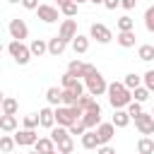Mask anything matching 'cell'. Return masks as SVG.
Listing matches in <instances>:
<instances>
[{
	"mask_svg": "<svg viewBox=\"0 0 154 154\" xmlns=\"http://www.w3.org/2000/svg\"><path fill=\"white\" fill-rule=\"evenodd\" d=\"M7 2H22V0H7Z\"/></svg>",
	"mask_w": 154,
	"mask_h": 154,
	"instance_id": "50",
	"label": "cell"
},
{
	"mask_svg": "<svg viewBox=\"0 0 154 154\" xmlns=\"http://www.w3.org/2000/svg\"><path fill=\"white\" fill-rule=\"evenodd\" d=\"M55 147H58V152H60V154H70V152L75 149V142H72V137H67L65 142H58Z\"/></svg>",
	"mask_w": 154,
	"mask_h": 154,
	"instance_id": "37",
	"label": "cell"
},
{
	"mask_svg": "<svg viewBox=\"0 0 154 154\" xmlns=\"http://www.w3.org/2000/svg\"><path fill=\"white\" fill-rule=\"evenodd\" d=\"M82 147H84V149H99V147H101L96 130H87V132L82 135Z\"/></svg>",
	"mask_w": 154,
	"mask_h": 154,
	"instance_id": "15",
	"label": "cell"
},
{
	"mask_svg": "<svg viewBox=\"0 0 154 154\" xmlns=\"http://www.w3.org/2000/svg\"><path fill=\"white\" fill-rule=\"evenodd\" d=\"M96 135H99V142H101V144H108L111 137L116 135V125H113V123H101V125L96 128Z\"/></svg>",
	"mask_w": 154,
	"mask_h": 154,
	"instance_id": "12",
	"label": "cell"
},
{
	"mask_svg": "<svg viewBox=\"0 0 154 154\" xmlns=\"http://www.w3.org/2000/svg\"><path fill=\"white\" fill-rule=\"evenodd\" d=\"M14 113H17V99L5 96L2 99V116H14Z\"/></svg>",
	"mask_w": 154,
	"mask_h": 154,
	"instance_id": "27",
	"label": "cell"
},
{
	"mask_svg": "<svg viewBox=\"0 0 154 154\" xmlns=\"http://www.w3.org/2000/svg\"><path fill=\"white\" fill-rule=\"evenodd\" d=\"M123 84H125V87H128L130 91H135L137 87H142V77H140V75H135V72H130V75H125Z\"/></svg>",
	"mask_w": 154,
	"mask_h": 154,
	"instance_id": "26",
	"label": "cell"
},
{
	"mask_svg": "<svg viewBox=\"0 0 154 154\" xmlns=\"http://www.w3.org/2000/svg\"><path fill=\"white\" fill-rule=\"evenodd\" d=\"M144 26H147V31L154 34V5L147 7V12H144Z\"/></svg>",
	"mask_w": 154,
	"mask_h": 154,
	"instance_id": "36",
	"label": "cell"
},
{
	"mask_svg": "<svg viewBox=\"0 0 154 154\" xmlns=\"http://www.w3.org/2000/svg\"><path fill=\"white\" fill-rule=\"evenodd\" d=\"M82 67H84V63H82V60H72V63L67 65V72H72L75 77H79V75H82Z\"/></svg>",
	"mask_w": 154,
	"mask_h": 154,
	"instance_id": "39",
	"label": "cell"
},
{
	"mask_svg": "<svg viewBox=\"0 0 154 154\" xmlns=\"http://www.w3.org/2000/svg\"><path fill=\"white\" fill-rule=\"evenodd\" d=\"M29 154H38V152H36V149H34V152H29Z\"/></svg>",
	"mask_w": 154,
	"mask_h": 154,
	"instance_id": "52",
	"label": "cell"
},
{
	"mask_svg": "<svg viewBox=\"0 0 154 154\" xmlns=\"http://www.w3.org/2000/svg\"><path fill=\"white\" fill-rule=\"evenodd\" d=\"M7 53L14 58L17 65H26V63L31 60V48L24 46L22 41H10V43H7Z\"/></svg>",
	"mask_w": 154,
	"mask_h": 154,
	"instance_id": "3",
	"label": "cell"
},
{
	"mask_svg": "<svg viewBox=\"0 0 154 154\" xmlns=\"http://www.w3.org/2000/svg\"><path fill=\"white\" fill-rule=\"evenodd\" d=\"M137 154H154V140L142 137V140L137 142Z\"/></svg>",
	"mask_w": 154,
	"mask_h": 154,
	"instance_id": "29",
	"label": "cell"
},
{
	"mask_svg": "<svg viewBox=\"0 0 154 154\" xmlns=\"http://www.w3.org/2000/svg\"><path fill=\"white\" fill-rule=\"evenodd\" d=\"M51 154H60V152H58V149H55V152H51Z\"/></svg>",
	"mask_w": 154,
	"mask_h": 154,
	"instance_id": "51",
	"label": "cell"
},
{
	"mask_svg": "<svg viewBox=\"0 0 154 154\" xmlns=\"http://www.w3.org/2000/svg\"><path fill=\"white\" fill-rule=\"evenodd\" d=\"M135 38H137L135 31H118V38H116V41H118L123 48H132V46H135Z\"/></svg>",
	"mask_w": 154,
	"mask_h": 154,
	"instance_id": "19",
	"label": "cell"
},
{
	"mask_svg": "<svg viewBox=\"0 0 154 154\" xmlns=\"http://www.w3.org/2000/svg\"><path fill=\"white\" fill-rule=\"evenodd\" d=\"M14 142L22 144V147H29V144H36V142H38V135H36L34 130H19V132L14 135Z\"/></svg>",
	"mask_w": 154,
	"mask_h": 154,
	"instance_id": "13",
	"label": "cell"
},
{
	"mask_svg": "<svg viewBox=\"0 0 154 154\" xmlns=\"http://www.w3.org/2000/svg\"><path fill=\"white\" fill-rule=\"evenodd\" d=\"M75 2H77V5H79V2H89V0H75Z\"/></svg>",
	"mask_w": 154,
	"mask_h": 154,
	"instance_id": "49",
	"label": "cell"
},
{
	"mask_svg": "<svg viewBox=\"0 0 154 154\" xmlns=\"http://www.w3.org/2000/svg\"><path fill=\"white\" fill-rule=\"evenodd\" d=\"M0 130H2V132L17 130V116H2V118H0Z\"/></svg>",
	"mask_w": 154,
	"mask_h": 154,
	"instance_id": "23",
	"label": "cell"
},
{
	"mask_svg": "<svg viewBox=\"0 0 154 154\" xmlns=\"http://www.w3.org/2000/svg\"><path fill=\"white\" fill-rule=\"evenodd\" d=\"M58 36H60L65 43L75 41V38H77V22H75V19H65V22L60 24V31H58Z\"/></svg>",
	"mask_w": 154,
	"mask_h": 154,
	"instance_id": "8",
	"label": "cell"
},
{
	"mask_svg": "<svg viewBox=\"0 0 154 154\" xmlns=\"http://www.w3.org/2000/svg\"><path fill=\"white\" fill-rule=\"evenodd\" d=\"M152 116H154V111H152Z\"/></svg>",
	"mask_w": 154,
	"mask_h": 154,
	"instance_id": "53",
	"label": "cell"
},
{
	"mask_svg": "<svg viewBox=\"0 0 154 154\" xmlns=\"http://www.w3.org/2000/svg\"><path fill=\"white\" fill-rule=\"evenodd\" d=\"M65 2H67V0H58V5H65Z\"/></svg>",
	"mask_w": 154,
	"mask_h": 154,
	"instance_id": "48",
	"label": "cell"
},
{
	"mask_svg": "<svg viewBox=\"0 0 154 154\" xmlns=\"http://www.w3.org/2000/svg\"><path fill=\"white\" fill-rule=\"evenodd\" d=\"M108 103L118 111V108H125V106H130L132 103V91L123 84V82H111L108 84Z\"/></svg>",
	"mask_w": 154,
	"mask_h": 154,
	"instance_id": "1",
	"label": "cell"
},
{
	"mask_svg": "<svg viewBox=\"0 0 154 154\" xmlns=\"http://www.w3.org/2000/svg\"><path fill=\"white\" fill-rule=\"evenodd\" d=\"M36 125H41V118H38V113L24 116V130H34Z\"/></svg>",
	"mask_w": 154,
	"mask_h": 154,
	"instance_id": "35",
	"label": "cell"
},
{
	"mask_svg": "<svg viewBox=\"0 0 154 154\" xmlns=\"http://www.w3.org/2000/svg\"><path fill=\"white\" fill-rule=\"evenodd\" d=\"M38 118H41V125H43V128H51V130H53V125H55V111H53V108H48V106L41 108V111H38Z\"/></svg>",
	"mask_w": 154,
	"mask_h": 154,
	"instance_id": "17",
	"label": "cell"
},
{
	"mask_svg": "<svg viewBox=\"0 0 154 154\" xmlns=\"http://www.w3.org/2000/svg\"><path fill=\"white\" fill-rule=\"evenodd\" d=\"M118 31H135V19H130L128 14L118 19Z\"/></svg>",
	"mask_w": 154,
	"mask_h": 154,
	"instance_id": "32",
	"label": "cell"
},
{
	"mask_svg": "<svg viewBox=\"0 0 154 154\" xmlns=\"http://www.w3.org/2000/svg\"><path fill=\"white\" fill-rule=\"evenodd\" d=\"M29 48H31V55H38V58H41L43 53H48V43H46L43 38H34Z\"/></svg>",
	"mask_w": 154,
	"mask_h": 154,
	"instance_id": "22",
	"label": "cell"
},
{
	"mask_svg": "<svg viewBox=\"0 0 154 154\" xmlns=\"http://www.w3.org/2000/svg\"><path fill=\"white\" fill-rule=\"evenodd\" d=\"M137 58H140V60H144V63L154 60V46H149V43L140 46V48H137Z\"/></svg>",
	"mask_w": 154,
	"mask_h": 154,
	"instance_id": "28",
	"label": "cell"
},
{
	"mask_svg": "<svg viewBox=\"0 0 154 154\" xmlns=\"http://www.w3.org/2000/svg\"><path fill=\"white\" fill-rule=\"evenodd\" d=\"M135 5H137V0H120V7L123 10H132Z\"/></svg>",
	"mask_w": 154,
	"mask_h": 154,
	"instance_id": "45",
	"label": "cell"
},
{
	"mask_svg": "<svg viewBox=\"0 0 154 154\" xmlns=\"http://www.w3.org/2000/svg\"><path fill=\"white\" fill-rule=\"evenodd\" d=\"M79 103V94H75L72 89H63V106H77Z\"/></svg>",
	"mask_w": 154,
	"mask_h": 154,
	"instance_id": "30",
	"label": "cell"
},
{
	"mask_svg": "<svg viewBox=\"0 0 154 154\" xmlns=\"http://www.w3.org/2000/svg\"><path fill=\"white\" fill-rule=\"evenodd\" d=\"M116 128H128V123H130V113L128 111H123V108H118L116 113H113V120H111Z\"/></svg>",
	"mask_w": 154,
	"mask_h": 154,
	"instance_id": "21",
	"label": "cell"
},
{
	"mask_svg": "<svg viewBox=\"0 0 154 154\" xmlns=\"http://www.w3.org/2000/svg\"><path fill=\"white\" fill-rule=\"evenodd\" d=\"M96 72H99V70H96L91 63H84V67H82V75H79V77H82V79H87V77H91V75H96Z\"/></svg>",
	"mask_w": 154,
	"mask_h": 154,
	"instance_id": "41",
	"label": "cell"
},
{
	"mask_svg": "<svg viewBox=\"0 0 154 154\" xmlns=\"http://www.w3.org/2000/svg\"><path fill=\"white\" fill-rule=\"evenodd\" d=\"M72 48H75V53H87L89 51V38L82 36V34H77V38L72 41Z\"/></svg>",
	"mask_w": 154,
	"mask_h": 154,
	"instance_id": "25",
	"label": "cell"
},
{
	"mask_svg": "<svg viewBox=\"0 0 154 154\" xmlns=\"http://www.w3.org/2000/svg\"><path fill=\"white\" fill-rule=\"evenodd\" d=\"M79 123H82L87 130H96V128L101 125V108H99V111H87Z\"/></svg>",
	"mask_w": 154,
	"mask_h": 154,
	"instance_id": "10",
	"label": "cell"
},
{
	"mask_svg": "<svg viewBox=\"0 0 154 154\" xmlns=\"http://www.w3.org/2000/svg\"><path fill=\"white\" fill-rule=\"evenodd\" d=\"M60 84H63V89H72L75 94H84V84L79 82V77H75L72 72H65L63 77H60Z\"/></svg>",
	"mask_w": 154,
	"mask_h": 154,
	"instance_id": "9",
	"label": "cell"
},
{
	"mask_svg": "<svg viewBox=\"0 0 154 154\" xmlns=\"http://www.w3.org/2000/svg\"><path fill=\"white\" fill-rule=\"evenodd\" d=\"M10 36H12V41H24L26 36H29V26H26V22L24 19H10Z\"/></svg>",
	"mask_w": 154,
	"mask_h": 154,
	"instance_id": "5",
	"label": "cell"
},
{
	"mask_svg": "<svg viewBox=\"0 0 154 154\" xmlns=\"http://www.w3.org/2000/svg\"><path fill=\"white\" fill-rule=\"evenodd\" d=\"M65 48H67V43H65L60 36L48 38V53H51V55H55V58H58V55H63V53H65Z\"/></svg>",
	"mask_w": 154,
	"mask_h": 154,
	"instance_id": "14",
	"label": "cell"
},
{
	"mask_svg": "<svg viewBox=\"0 0 154 154\" xmlns=\"http://www.w3.org/2000/svg\"><path fill=\"white\" fill-rule=\"evenodd\" d=\"M46 101L53 103V106L63 103V89H58V87H48V89H46Z\"/></svg>",
	"mask_w": 154,
	"mask_h": 154,
	"instance_id": "20",
	"label": "cell"
},
{
	"mask_svg": "<svg viewBox=\"0 0 154 154\" xmlns=\"http://www.w3.org/2000/svg\"><path fill=\"white\" fill-rule=\"evenodd\" d=\"M96 154H116V149H113V147H108V144H101V147L96 149Z\"/></svg>",
	"mask_w": 154,
	"mask_h": 154,
	"instance_id": "44",
	"label": "cell"
},
{
	"mask_svg": "<svg viewBox=\"0 0 154 154\" xmlns=\"http://www.w3.org/2000/svg\"><path fill=\"white\" fill-rule=\"evenodd\" d=\"M89 2H94V5H103V0H89Z\"/></svg>",
	"mask_w": 154,
	"mask_h": 154,
	"instance_id": "47",
	"label": "cell"
},
{
	"mask_svg": "<svg viewBox=\"0 0 154 154\" xmlns=\"http://www.w3.org/2000/svg\"><path fill=\"white\" fill-rule=\"evenodd\" d=\"M34 147H36L38 154H51V152H55V142H53L51 137H38V142H36Z\"/></svg>",
	"mask_w": 154,
	"mask_h": 154,
	"instance_id": "18",
	"label": "cell"
},
{
	"mask_svg": "<svg viewBox=\"0 0 154 154\" xmlns=\"http://www.w3.org/2000/svg\"><path fill=\"white\" fill-rule=\"evenodd\" d=\"M128 113H130V118L135 120L137 116H142V113H144V111H142V103H140V101H132V103L128 106Z\"/></svg>",
	"mask_w": 154,
	"mask_h": 154,
	"instance_id": "38",
	"label": "cell"
},
{
	"mask_svg": "<svg viewBox=\"0 0 154 154\" xmlns=\"http://www.w3.org/2000/svg\"><path fill=\"white\" fill-rule=\"evenodd\" d=\"M142 82H144V87H147L149 91H154V70H147L144 77H142Z\"/></svg>",
	"mask_w": 154,
	"mask_h": 154,
	"instance_id": "40",
	"label": "cell"
},
{
	"mask_svg": "<svg viewBox=\"0 0 154 154\" xmlns=\"http://www.w3.org/2000/svg\"><path fill=\"white\" fill-rule=\"evenodd\" d=\"M22 5H24L26 10H38V7H41L38 0H22Z\"/></svg>",
	"mask_w": 154,
	"mask_h": 154,
	"instance_id": "43",
	"label": "cell"
},
{
	"mask_svg": "<svg viewBox=\"0 0 154 154\" xmlns=\"http://www.w3.org/2000/svg\"><path fill=\"white\" fill-rule=\"evenodd\" d=\"M14 140L12 137H7V135H2L0 137V149H2V154H12V149H14Z\"/></svg>",
	"mask_w": 154,
	"mask_h": 154,
	"instance_id": "33",
	"label": "cell"
},
{
	"mask_svg": "<svg viewBox=\"0 0 154 154\" xmlns=\"http://www.w3.org/2000/svg\"><path fill=\"white\" fill-rule=\"evenodd\" d=\"M89 36H91V38H96L99 43H108V41L113 38L111 29H108L106 24H101V22H94V24L89 26Z\"/></svg>",
	"mask_w": 154,
	"mask_h": 154,
	"instance_id": "6",
	"label": "cell"
},
{
	"mask_svg": "<svg viewBox=\"0 0 154 154\" xmlns=\"http://www.w3.org/2000/svg\"><path fill=\"white\" fill-rule=\"evenodd\" d=\"M82 116H84V111H82L79 106H58V108H55V123L63 125V128L77 125V123L82 120Z\"/></svg>",
	"mask_w": 154,
	"mask_h": 154,
	"instance_id": "2",
	"label": "cell"
},
{
	"mask_svg": "<svg viewBox=\"0 0 154 154\" xmlns=\"http://www.w3.org/2000/svg\"><path fill=\"white\" fill-rule=\"evenodd\" d=\"M36 17H38L41 22H46V24H53V22H58V10L51 7V5H41V7L36 10Z\"/></svg>",
	"mask_w": 154,
	"mask_h": 154,
	"instance_id": "11",
	"label": "cell"
},
{
	"mask_svg": "<svg viewBox=\"0 0 154 154\" xmlns=\"http://www.w3.org/2000/svg\"><path fill=\"white\" fill-rule=\"evenodd\" d=\"M135 128L140 130V135L149 137V135L154 132V116H152V113H142V116H137V118H135Z\"/></svg>",
	"mask_w": 154,
	"mask_h": 154,
	"instance_id": "7",
	"label": "cell"
},
{
	"mask_svg": "<svg viewBox=\"0 0 154 154\" xmlns=\"http://www.w3.org/2000/svg\"><path fill=\"white\" fill-rule=\"evenodd\" d=\"M60 12H63L67 19H72V17L77 14V2H75V0H67L65 5H60Z\"/></svg>",
	"mask_w": 154,
	"mask_h": 154,
	"instance_id": "31",
	"label": "cell"
},
{
	"mask_svg": "<svg viewBox=\"0 0 154 154\" xmlns=\"http://www.w3.org/2000/svg\"><path fill=\"white\" fill-rule=\"evenodd\" d=\"M118 5H120V0H103V7L106 10H116Z\"/></svg>",
	"mask_w": 154,
	"mask_h": 154,
	"instance_id": "46",
	"label": "cell"
},
{
	"mask_svg": "<svg viewBox=\"0 0 154 154\" xmlns=\"http://www.w3.org/2000/svg\"><path fill=\"white\" fill-rule=\"evenodd\" d=\"M77 106H79V108H82L84 113H87V111H99V108H101V106L96 103V99H94L91 94H82V96H79V103H77Z\"/></svg>",
	"mask_w": 154,
	"mask_h": 154,
	"instance_id": "16",
	"label": "cell"
},
{
	"mask_svg": "<svg viewBox=\"0 0 154 154\" xmlns=\"http://www.w3.org/2000/svg\"><path fill=\"white\" fill-rule=\"evenodd\" d=\"M70 130V135H84L87 132V128L82 125V123H77V125H72V128H67Z\"/></svg>",
	"mask_w": 154,
	"mask_h": 154,
	"instance_id": "42",
	"label": "cell"
},
{
	"mask_svg": "<svg viewBox=\"0 0 154 154\" xmlns=\"http://www.w3.org/2000/svg\"><path fill=\"white\" fill-rule=\"evenodd\" d=\"M149 94H152V91H149L147 87H137V89L132 91V99H135V101H140V103H144V101L149 99Z\"/></svg>",
	"mask_w": 154,
	"mask_h": 154,
	"instance_id": "34",
	"label": "cell"
},
{
	"mask_svg": "<svg viewBox=\"0 0 154 154\" xmlns=\"http://www.w3.org/2000/svg\"><path fill=\"white\" fill-rule=\"evenodd\" d=\"M67 137H70V130H67V128H63V125H58V128H53V130H51V140H53L55 144H58V142H65Z\"/></svg>",
	"mask_w": 154,
	"mask_h": 154,
	"instance_id": "24",
	"label": "cell"
},
{
	"mask_svg": "<svg viewBox=\"0 0 154 154\" xmlns=\"http://www.w3.org/2000/svg\"><path fill=\"white\" fill-rule=\"evenodd\" d=\"M84 87H87V91H89L91 96H101V94L108 91V84H106V79L101 77V72L87 77V79H84Z\"/></svg>",
	"mask_w": 154,
	"mask_h": 154,
	"instance_id": "4",
	"label": "cell"
}]
</instances>
